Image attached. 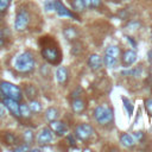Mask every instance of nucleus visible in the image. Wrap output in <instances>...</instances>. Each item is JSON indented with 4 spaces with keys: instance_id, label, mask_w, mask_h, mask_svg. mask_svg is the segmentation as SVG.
Instances as JSON below:
<instances>
[{
    "instance_id": "nucleus-21",
    "label": "nucleus",
    "mask_w": 152,
    "mask_h": 152,
    "mask_svg": "<svg viewBox=\"0 0 152 152\" xmlns=\"http://www.w3.org/2000/svg\"><path fill=\"white\" fill-rule=\"evenodd\" d=\"M104 53H106V55H109V56H113V57H115V58H118L119 55H120V49H119V46H116V45H109V46L106 48Z\"/></svg>"
},
{
    "instance_id": "nucleus-26",
    "label": "nucleus",
    "mask_w": 152,
    "mask_h": 152,
    "mask_svg": "<svg viewBox=\"0 0 152 152\" xmlns=\"http://www.w3.org/2000/svg\"><path fill=\"white\" fill-rule=\"evenodd\" d=\"M28 106L31 108V112H33V113H40L42 112V104L37 100H31Z\"/></svg>"
},
{
    "instance_id": "nucleus-28",
    "label": "nucleus",
    "mask_w": 152,
    "mask_h": 152,
    "mask_svg": "<svg viewBox=\"0 0 152 152\" xmlns=\"http://www.w3.org/2000/svg\"><path fill=\"white\" fill-rule=\"evenodd\" d=\"M145 108H146V110H147V113L151 115L152 114V99H147V100H145Z\"/></svg>"
},
{
    "instance_id": "nucleus-1",
    "label": "nucleus",
    "mask_w": 152,
    "mask_h": 152,
    "mask_svg": "<svg viewBox=\"0 0 152 152\" xmlns=\"http://www.w3.org/2000/svg\"><path fill=\"white\" fill-rule=\"evenodd\" d=\"M36 62L31 52L25 51L19 53L14 61V69L20 74H28L34 69Z\"/></svg>"
},
{
    "instance_id": "nucleus-5",
    "label": "nucleus",
    "mask_w": 152,
    "mask_h": 152,
    "mask_svg": "<svg viewBox=\"0 0 152 152\" xmlns=\"http://www.w3.org/2000/svg\"><path fill=\"white\" fill-rule=\"evenodd\" d=\"M31 21V15H30V12L25 8V7H20L17 12V15H15V20H14V28L19 32L24 31L27 28L28 24Z\"/></svg>"
},
{
    "instance_id": "nucleus-4",
    "label": "nucleus",
    "mask_w": 152,
    "mask_h": 152,
    "mask_svg": "<svg viewBox=\"0 0 152 152\" xmlns=\"http://www.w3.org/2000/svg\"><path fill=\"white\" fill-rule=\"evenodd\" d=\"M0 91H1L4 97H10V99H13L17 101H20L23 97L21 89L18 86L10 83V82H6V81L0 82Z\"/></svg>"
},
{
    "instance_id": "nucleus-19",
    "label": "nucleus",
    "mask_w": 152,
    "mask_h": 152,
    "mask_svg": "<svg viewBox=\"0 0 152 152\" xmlns=\"http://www.w3.org/2000/svg\"><path fill=\"white\" fill-rule=\"evenodd\" d=\"M58 118V110L55 107H49L45 110V119L48 121H53Z\"/></svg>"
},
{
    "instance_id": "nucleus-32",
    "label": "nucleus",
    "mask_w": 152,
    "mask_h": 152,
    "mask_svg": "<svg viewBox=\"0 0 152 152\" xmlns=\"http://www.w3.org/2000/svg\"><path fill=\"white\" fill-rule=\"evenodd\" d=\"M101 6V0H90V7L91 8H97Z\"/></svg>"
},
{
    "instance_id": "nucleus-11",
    "label": "nucleus",
    "mask_w": 152,
    "mask_h": 152,
    "mask_svg": "<svg viewBox=\"0 0 152 152\" xmlns=\"http://www.w3.org/2000/svg\"><path fill=\"white\" fill-rule=\"evenodd\" d=\"M137 61V52L134 50H126L121 56V62L125 66H129Z\"/></svg>"
},
{
    "instance_id": "nucleus-41",
    "label": "nucleus",
    "mask_w": 152,
    "mask_h": 152,
    "mask_svg": "<svg viewBox=\"0 0 152 152\" xmlns=\"http://www.w3.org/2000/svg\"><path fill=\"white\" fill-rule=\"evenodd\" d=\"M0 36H2V30L0 28Z\"/></svg>"
},
{
    "instance_id": "nucleus-14",
    "label": "nucleus",
    "mask_w": 152,
    "mask_h": 152,
    "mask_svg": "<svg viewBox=\"0 0 152 152\" xmlns=\"http://www.w3.org/2000/svg\"><path fill=\"white\" fill-rule=\"evenodd\" d=\"M63 34L64 37L69 40V42H72V40H76L77 37H78V31H77V27H74V26H68L63 30Z\"/></svg>"
},
{
    "instance_id": "nucleus-17",
    "label": "nucleus",
    "mask_w": 152,
    "mask_h": 152,
    "mask_svg": "<svg viewBox=\"0 0 152 152\" xmlns=\"http://www.w3.org/2000/svg\"><path fill=\"white\" fill-rule=\"evenodd\" d=\"M24 94L25 96L28 99V100H34L38 95V91H37V88L32 84H26L25 88H24Z\"/></svg>"
},
{
    "instance_id": "nucleus-3",
    "label": "nucleus",
    "mask_w": 152,
    "mask_h": 152,
    "mask_svg": "<svg viewBox=\"0 0 152 152\" xmlns=\"http://www.w3.org/2000/svg\"><path fill=\"white\" fill-rule=\"evenodd\" d=\"M40 53H42V57L50 64H58L62 61L61 50L58 49V46L53 40H51V43H48L46 45H43Z\"/></svg>"
},
{
    "instance_id": "nucleus-43",
    "label": "nucleus",
    "mask_w": 152,
    "mask_h": 152,
    "mask_svg": "<svg viewBox=\"0 0 152 152\" xmlns=\"http://www.w3.org/2000/svg\"><path fill=\"white\" fill-rule=\"evenodd\" d=\"M151 40H152V32H151Z\"/></svg>"
},
{
    "instance_id": "nucleus-10",
    "label": "nucleus",
    "mask_w": 152,
    "mask_h": 152,
    "mask_svg": "<svg viewBox=\"0 0 152 152\" xmlns=\"http://www.w3.org/2000/svg\"><path fill=\"white\" fill-rule=\"evenodd\" d=\"M55 10L57 12V14L59 17H68V18H72V19H76V15L70 11L68 10L59 0H56L55 1Z\"/></svg>"
},
{
    "instance_id": "nucleus-6",
    "label": "nucleus",
    "mask_w": 152,
    "mask_h": 152,
    "mask_svg": "<svg viewBox=\"0 0 152 152\" xmlns=\"http://www.w3.org/2000/svg\"><path fill=\"white\" fill-rule=\"evenodd\" d=\"M94 134V128L89 124H80L75 127V137L82 141L89 140Z\"/></svg>"
},
{
    "instance_id": "nucleus-18",
    "label": "nucleus",
    "mask_w": 152,
    "mask_h": 152,
    "mask_svg": "<svg viewBox=\"0 0 152 152\" xmlns=\"http://www.w3.org/2000/svg\"><path fill=\"white\" fill-rule=\"evenodd\" d=\"M1 139L6 145H15L17 144V137L12 132H4V135Z\"/></svg>"
},
{
    "instance_id": "nucleus-30",
    "label": "nucleus",
    "mask_w": 152,
    "mask_h": 152,
    "mask_svg": "<svg viewBox=\"0 0 152 152\" xmlns=\"http://www.w3.org/2000/svg\"><path fill=\"white\" fill-rule=\"evenodd\" d=\"M81 94H82V88H81V87H77V89L72 91V94H71V97H72V99L80 97V96H81Z\"/></svg>"
},
{
    "instance_id": "nucleus-27",
    "label": "nucleus",
    "mask_w": 152,
    "mask_h": 152,
    "mask_svg": "<svg viewBox=\"0 0 152 152\" xmlns=\"http://www.w3.org/2000/svg\"><path fill=\"white\" fill-rule=\"evenodd\" d=\"M11 4V0H0V13L5 12Z\"/></svg>"
},
{
    "instance_id": "nucleus-36",
    "label": "nucleus",
    "mask_w": 152,
    "mask_h": 152,
    "mask_svg": "<svg viewBox=\"0 0 152 152\" xmlns=\"http://www.w3.org/2000/svg\"><path fill=\"white\" fill-rule=\"evenodd\" d=\"M66 139L69 140V144H70V145H75V144H76V140H75L74 135L69 134V135H66Z\"/></svg>"
},
{
    "instance_id": "nucleus-20",
    "label": "nucleus",
    "mask_w": 152,
    "mask_h": 152,
    "mask_svg": "<svg viewBox=\"0 0 152 152\" xmlns=\"http://www.w3.org/2000/svg\"><path fill=\"white\" fill-rule=\"evenodd\" d=\"M19 109H20V116H21V118H24V119L31 118V108H30L28 104H26V103H20Z\"/></svg>"
},
{
    "instance_id": "nucleus-42",
    "label": "nucleus",
    "mask_w": 152,
    "mask_h": 152,
    "mask_svg": "<svg viewBox=\"0 0 152 152\" xmlns=\"http://www.w3.org/2000/svg\"><path fill=\"white\" fill-rule=\"evenodd\" d=\"M113 1H121V0H113Z\"/></svg>"
},
{
    "instance_id": "nucleus-31",
    "label": "nucleus",
    "mask_w": 152,
    "mask_h": 152,
    "mask_svg": "<svg viewBox=\"0 0 152 152\" xmlns=\"http://www.w3.org/2000/svg\"><path fill=\"white\" fill-rule=\"evenodd\" d=\"M133 138H135L138 140H141L144 138V132L142 131H135V132H133Z\"/></svg>"
},
{
    "instance_id": "nucleus-2",
    "label": "nucleus",
    "mask_w": 152,
    "mask_h": 152,
    "mask_svg": "<svg viewBox=\"0 0 152 152\" xmlns=\"http://www.w3.org/2000/svg\"><path fill=\"white\" fill-rule=\"evenodd\" d=\"M93 118L95 119V121L101 125V126H106L113 122L114 120V112L113 108L107 106V104H100L97 106L94 112H93Z\"/></svg>"
},
{
    "instance_id": "nucleus-7",
    "label": "nucleus",
    "mask_w": 152,
    "mask_h": 152,
    "mask_svg": "<svg viewBox=\"0 0 152 152\" xmlns=\"http://www.w3.org/2000/svg\"><path fill=\"white\" fill-rule=\"evenodd\" d=\"M4 104L13 116L20 118V109H19L20 104H19V102L17 100H13V99H10V97H5L4 99Z\"/></svg>"
},
{
    "instance_id": "nucleus-24",
    "label": "nucleus",
    "mask_w": 152,
    "mask_h": 152,
    "mask_svg": "<svg viewBox=\"0 0 152 152\" xmlns=\"http://www.w3.org/2000/svg\"><path fill=\"white\" fill-rule=\"evenodd\" d=\"M23 140L25 144H32L34 141V134L31 129H26L24 133H23Z\"/></svg>"
},
{
    "instance_id": "nucleus-44",
    "label": "nucleus",
    "mask_w": 152,
    "mask_h": 152,
    "mask_svg": "<svg viewBox=\"0 0 152 152\" xmlns=\"http://www.w3.org/2000/svg\"><path fill=\"white\" fill-rule=\"evenodd\" d=\"M0 20H1V17H0Z\"/></svg>"
},
{
    "instance_id": "nucleus-22",
    "label": "nucleus",
    "mask_w": 152,
    "mask_h": 152,
    "mask_svg": "<svg viewBox=\"0 0 152 152\" xmlns=\"http://www.w3.org/2000/svg\"><path fill=\"white\" fill-rule=\"evenodd\" d=\"M103 63L107 68H114L116 65V62H118V58L113 57V56H109V55H106L104 53V57H103Z\"/></svg>"
},
{
    "instance_id": "nucleus-33",
    "label": "nucleus",
    "mask_w": 152,
    "mask_h": 152,
    "mask_svg": "<svg viewBox=\"0 0 152 152\" xmlns=\"http://www.w3.org/2000/svg\"><path fill=\"white\" fill-rule=\"evenodd\" d=\"M28 150H30V147H28L27 144H25V145H23V146H17V147L14 148L15 152H19V151H28Z\"/></svg>"
},
{
    "instance_id": "nucleus-16",
    "label": "nucleus",
    "mask_w": 152,
    "mask_h": 152,
    "mask_svg": "<svg viewBox=\"0 0 152 152\" xmlns=\"http://www.w3.org/2000/svg\"><path fill=\"white\" fill-rule=\"evenodd\" d=\"M120 142H121L125 147H128V148H131V147H133V146L135 145V141H134L133 135H131V134H128V133H122V134L120 135Z\"/></svg>"
},
{
    "instance_id": "nucleus-40",
    "label": "nucleus",
    "mask_w": 152,
    "mask_h": 152,
    "mask_svg": "<svg viewBox=\"0 0 152 152\" xmlns=\"http://www.w3.org/2000/svg\"><path fill=\"white\" fill-rule=\"evenodd\" d=\"M147 56H148V59H150V62H152V50H150V51L147 52Z\"/></svg>"
},
{
    "instance_id": "nucleus-13",
    "label": "nucleus",
    "mask_w": 152,
    "mask_h": 152,
    "mask_svg": "<svg viewBox=\"0 0 152 152\" xmlns=\"http://www.w3.org/2000/svg\"><path fill=\"white\" fill-rule=\"evenodd\" d=\"M55 77L59 84H64L68 81V69L65 66H58L55 71Z\"/></svg>"
},
{
    "instance_id": "nucleus-38",
    "label": "nucleus",
    "mask_w": 152,
    "mask_h": 152,
    "mask_svg": "<svg viewBox=\"0 0 152 152\" xmlns=\"http://www.w3.org/2000/svg\"><path fill=\"white\" fill-rule=\"evenodd\" d=\"M83 2H84L86 8H87V7H90V0H83Z\"/></svg>"
},
{
    "instance_id": "nucleus-25",
    "label": "nucleus",
    "mask_w": 152,
    "mask_h": 152,
    "mask_svg": "<svg viewBox=\"0 0 152 152\" xmlns=\"http://www.w3.org/2000/svg\"><path fill=\"white\" fill-rule=\"evenodd\" d=\"M122 102H124V107L126 108V110H127V113H128V116H132V115H133V110H134V106H133L132 102H131L127 97H125V96H122Z\"/></svg>"
},
{
    "instance_id": "nucleus-12",
    "label": "nucleus",
    "mask_w": 152,
    "mask_h": 152,
    "mask_svg": "<svg viewBox=\"0 0 152 152\" xmlns=\"http://www.w3.org/2000/svg\"><path fill=\"white\" fill-rule=\"evenodd\" d=\"M102 58L97 55V53H91L89 57H88V65L90 66L91 70L96 71V70H100L102 68Z\"/></svg>"
},
{
    "instance_id": "nucleus-15",
    "label": "nucleus",
    "mask_w": 152,
    "mask_h": 152,
    "mask_svg": "<svg viewBox=\"0 0 152 152\" xmlns=\"http://www.w3.org/2000/svg\"><path fill=\"white\" fill-rule=\"evenodd\" d=\"M71 108H72V112L74 113L80 114V113H82L86 109V102L83 100H81L80 97H76L71 102Z\"/></svg>"
},
{
    "instance_id": "nucleus-34",
    "label": "nucleus",
    "mask_w": 152,
    "mask_h": 152,
    "mask_svg": "<svg viewBox=\"0 0 152 152\" xmlns=\"http://www.w3.org/2000/svg\"><path fill=\"white\" fill-rule=\"evenodd\" d=\"M6 116V107L0 103V120H2Z\"/></svg>"
},
{
    "instance_id": "nucleus-39",
    "label": "nucleus",
    "mask_w": 152,
    "mask_h": 152,
    "mask_svg": "<svg viewBox=\"0 0 152 152\" xmlns=\"http://www.w3.org/2000/svg\"><path fill=\"white\" fill-rule=\"evenodd\" d=\"M4 44H5V38L2 36H0V48L4 46Z\"/></svg>"
},
{
    "instance_id": "nucleus-37",
    "label": "nucleus",
    "mask_w": 152,
    "mask_h": 152,
    "mask_svg": "<svg viewBox=\"0 0 152 152\" xmlns=\"http://www.w3.org/2000/svg\"><path fill=\"white\" fill-rule=\"evenodd\" d=\"M126 38H127V40H128V42H129V43H131L133 46H135V45H137V43H135V42L132 39V37H126Z\"/></svg>"
},
{
    "instance_id": "nucleus-35",
    "label": "nucleus",
    "mask_w": 152,
    "mask_h": 152,
    "mask_svg": "<svg viewBox=\"0 0 152 152\" xmlns=\"http://www.w3.org/2000/svg\"><path fill=\"white\" fill-rule=\"evenodd\" d=\"M139 26H140V23L135 20V21H131V23L128 24L127 27H131V30H134V28H138Z\"/></svg>"
},
{
    "instance_id": "nucleus-8",
    "label": "nucleus",
    "mask_w": 152,
    "mask_h": 152,
    "mask_svg": "<svg viewBox=\"0 0 152 152\" xmlns=\"http://www.w3.org/2000/svg\"><path fill=\"white\" fill-rule=\"evenodd\" d=\"M52 140H53V135H52V131L50 127L43 128L37 135V142L40 145H46V144L51 142Z\"/></svg>"
},
{
    "instance_id": "nucleus-23",
    "label": "nucleus",
    "mask_w": 152,
    "mask_h": 152,
    "mask_svg": "<svg viewBox=\"0 0 152 152\" xmlns=\"http://www.w3.org/2000/svg\"><path fill=\"white\" fill-rule=\"evenodd\" d=\"M71 7H72V10H74L75 12H77V13L84 11V8H86L83 0H71Z\"/></svg>"
},
{
    "instance_id": "nucleus-9",
    "label": "nucleus",
    "mask_w": 152,
    "mask_h": 152,
    "mask_svg": "<svg viewBox=\"0 0 152 152\" xmlns=\"http://www.w3.org/2000/svg\"><path fill=\"white\" fill-rule=\"evenodd\" d=\"M50 128L58 137H62V135L66 134V132H68V126L63 121H56V120L50 121Z\"/></svg>"
},
{
    "instance_id": "nucleus-29",
    "label": "nucleus",
    "mask_w": 152,
    "mask_h": 152,
    "mask_svg": "<svg viewBox=\"0 0 152 152\" xmlns=\"http://www.w3.org/2000/svg\"><path fill=\"white\" fill-rule=\"evenodd\" d=\"M45 10L46 11H49V12H51V11H53L55 10V1H46L45 2Z\"/></svg>"
}]
</instances>
